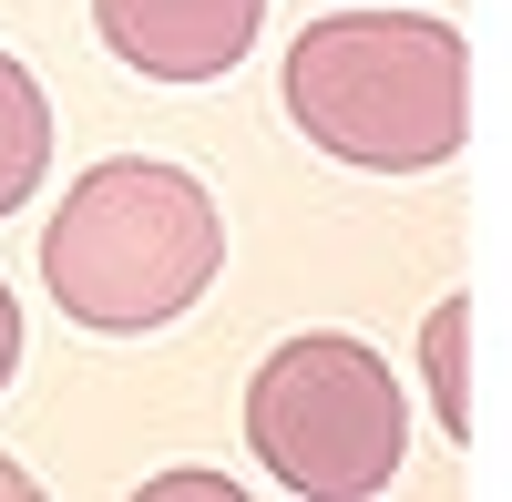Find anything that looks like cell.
Returning <instances> with one entry per match:
<instances>
[{
  "instance_id": "52a82bcc",
  "label": "cell",
  "mask_w": 512,
  "mask_h": 502,
  "mask_svg": "<svg viewBox=\"0 0 512 502\" xmlns=\"http://www.w3.org/2000/svg\"><path fill=\"white\" fill-rule=\"evenodd\" d=\"M11 369H21V298L0 287V390H11Z\"/></svg>"
},
{
  "instance_id": "8992f818",
  "label": "cell",
  "mask_w": 512,
  "mask_h": 502,
  "mask_svg": "<svg viewBox=\"0 0 512 502\" xmlns=\"http://www.w3.org/2000/svg\"><path fill=\"white\" fill-rule=\"evenodd\" d=\"M420 369H431V410L451 441H472V298H441L420 318Z\"/></svg>"
},
{
  "instance_id": "5b68a950",
  "label": "cell",
  "mask_w": 512,
  "mask_h": 502,
  "mask_svg": "<svg viewBox=\"0 0 512 502\" xmlns=\"http://www.w3.org/2000/svg\"><path fill=\"white\" fill-rule=\"evenodd\" d=\"M52 175V103L21 72V52H0V216H21Z\"/></svg>"
},
{
  "instance_id": "277c9868",
  "label": "cell",
  "mask_w": 512,
  "mask_h": 502,
  "mask_svg": "<svg viewBox=\"0 0 512 502\" xmlns=\"http://www.w3.org/2000/svg\"><path fill=\"white\" fill-rule=\"evenodd\" d=\"M93 31L144 82H216L256 52L267 0H93Z\"/></svg>"
},
{
  "instance_id": "3957f363",
  "label": "cell",
  "mask_w": 512,
  "mask_h": 502,
  "mask_svg": "<svg viewBox=\"0 0 512 502\" xmlns=\"http://www.w3.org/2000/svg\"><path fill=\"white\" fill-rule=\"evenodd\" d=\"M246 451L267 462L277 492L369 502V492H390L400 451H410V400H400L390 369H379L369 339L308 328V339L256 359V380H246Z\"/></svg>"
},
{
  "instance_id": "6da1fadb",
  "label": "cell",
  "mask_w": 512,
  "mask_h": 502,
  "mask_svg": "<svg viewBox=\"0 0 512 502\" xmlns=\"http://www.w3.org/2000/svg\"><path fill=\"white\" fill-rule=\"evenodd\" d=\"M287 123L328 164L431 175L472 134V52L431 11H328L287 41Z\"/></svg>"
},
{
  "instance_id": "ba28073f",
  "label": "cell",
  "mask_w": 512,
  "mask_h": 502,
  "mask_svg": "<svg viewBox=\"0 0 512 502\" xmlns=\"http://www.w3.org/2000/svg\"><path fill=\"white\" fill-rule=\"evenodd\" d=\"M0 502H31V472L21 462H0Z\"/></svg>"
},
{
  "instance_id": "7a4b0ae2",
  "label": "cell",
  "mask_w": 512,
  "mask_h": 502,
  "mask_svg": "<svg viewBox=\"0 0 512 502\" xmlns=\"http://www.w3.org/2000/svg\"><path fill=\"white\" fill-rule=\"evenodd\" d=\"M226 267V216L185 164L164 154H113L93 164L41 226V287L62 298V318L134 339V328L185 318Z\"/></svg>"
}]
</instances>
